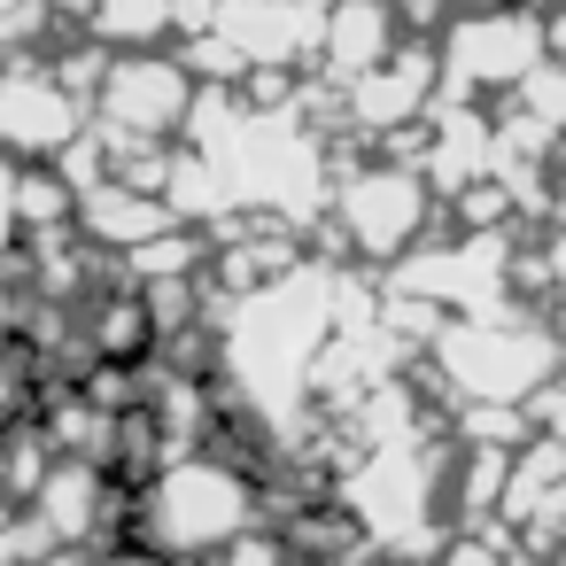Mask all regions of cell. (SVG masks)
I'll list each match as a JSON object with an SVG mask.
<instances>
[{"label": "cell", "instance_id": "obj_22", "mask_svg": "<svg viewBox=\"0 0 566 566\" xmlns=\"http://www.w3.org/2000/svg\"><path fill=\"white\" fill-rule=\"evenodd\" d=\"M48 9H55V17H71V24H94L102 0H48Z\"/></svg>", "mask_w": 566, "mask_h": 566}, {"label": "cell", "instance_id": "obj_21", "mask_svg": "<svg viewBox=\"0 0 566 566\" xmlns=\"http://www.w3.org/2000/svg\"><path fill=\"white\" fill-rule=\"evenodd\" d=\"M17 411H24V373H17L9 357H0V427H9Z\"/></svg>", "mask_w": 566, "mask_h": 566}, {"label": "cell", "instance_id": "obj_26", "mask_svg": "<svg viewBox=\"0 0 566 566\" xmlns=\"http://www.w3.org/2000/svg\"><path fill=\"white\" fill-rule=\"evenodd\" d=\"M558 179H566V140H558Z\"/></svg>", "mask_w": 566, "mask_h": 566}, {"label": "cell", "instance_id": "obj_14", "mask_svg": "<svg viewBox=\"0 0 566 566\" xmlns=\"http://www.w3.org/2000/svg\"><path fill=\"white\" fill-rule=\"evenodd\" d=\"M109 55H148L179 32V0H102L94 24H86Z\"/></svg>", "mask_w": 566, "mask_h": 566}, {"label": "cell", "instance_id": "obj_9", "mask_svg": "<svg viewBox=\"0 0 566 566\" xmlns=\"http://www.w3.org/2000/svg\"><path fill=\"white\" fill-rule=\"evenodd\" d=\"M434 78H442V55L396 48L380 71H365V78L342 86V117H349L357 133H411V125H427V109H434Z\"/></svg>", "mask_w": 566, "mask_h": 566}, {"label": "cell", "instance_id": "obj_10", "mask_svg": "<svg viewBox=\"0 0 566 566\" xmlns=\"http://www.w3.org/2000/svg\"><path fill=\"white\" fill-rule=\"evenodd\" d=\"M210 32H226L249 71H295L318 55L326 9H311V0H226Z\"/></svg>", "mask_w": 566, "mask_h": 566}, {"label": "cell", "instance_id": "obj_3", "mask_svg": "<svg viewBox=\"0 0 566 566\" xmlns=\"http://www.w3.org/2000/svg\"><path fill=\"white\" fill-rule=\"evenodd\" d=\"M427 357H434V380H442L450 411H465V403H535L558 380V334H551V318H535L520 303L442 318Z\"/></svg>", "mask_w": 566, "mask_h": 566}, {"label": "cell", "instance_id": "obj_20", "mask_svg": "<svg viewBox=\"0 0 566 566\" xmlns=\"http://www.w3.org/2000/svg\"><path fill=\"white\" fill-rule=\"evenodd\" d=\"M24 241V218H17V164L0 156V256Z\"/></svg>", "mask_w": 566, "mask_h": 566}, {"label": "cell", "instance_id": "obj_25", "mask_svg": "<svg viewBox=\"0 0 566 566\" xmlns=\"http://www.w3.org/2000/svg\"><path fill=\"white\" fill-rule=\"evenodd\" d=\"M9 9H32V0H0V17H9Z\"/></svg>", "mask_w": 566, "mask_h": 566}, {"label": "cell", "instance_id": "obj_8", "mask_svg": "<svg viewBox=\"0 0 566 566\" xmlns=\"http://www.w3.org/2000/svg\"><path fill=\"white\" fill-rule=\"evenodd\" d=\"M195 94H202V78H195L179 55H164V48H148V55H109V71H102V86H94V125L117 133V140L164 148V140H187Z\"/></svg>", "mask_w": 566, "mask_h": 566}, {"label": "cell", "instance_id": "obj_7", "mask_svg": "<svg viewBox=\"0 0 566 566\" xmlns=\"http://www.w3.org/2000/svg\"><path fill=\"white\" fill-rule=\"evenodd\" d=\"M334 226L365 264H403L434 226V187L419 164H365L334 179Z\"/></svg>", "mask_w": 566, "mask_h": 566}, {"label": "cell", "instance_id": "obj_6", "mask_svg": "<svg viewBox=\"0 0 566 566\" xmlns=\"http://www.w3.org/2000/svg\"><path fill=\"white\" fill-rule=\"evenodd\" d=\"M442 86L450 102H481V94H512L527 71L551 63V24L512 0V9H465L458 24H442Z\"/></svg>", "mask_w": 566, "mask_h": 566}, {"label": "cell", "instance_id": "obj_5", "mask_svg": "<svg viewBox=\"0 0 566 566\" xmlns=\"http://www.w3.org/2000/svg\"><path fill=\"white\" fill-rule=\"evenodd\" d=\"M94 133V102L63 78L55 55H0V156L63 164Z\"/></svg>", "mask_w": 566, "mask_h": 566}, {"label": "cell", "instance_id": "obj_12", "mask_svg": "<svg viewBox=\"0 0 566 566\" xmlns=\"http://www.w3.org/2000/svg\"><path fill=\"white\" fill-rule=\"evenodd\" d=\"M396 48H403V24H396L388 0H334V9H326L318 63H326V78H334V86H349V78L380 71Z\"/></svg>", "mask_w": 566, "mask_h": 566}, {"label": "cell", "instance_id": "obj_13", "mask_svg": "<svg viewBox=\"0 0 566 566\" xmlns=\"http://www.w3.org/2000/svg\"><path fill=\"white\" fill-rule=\"evenodd\" d=\"M179 218H171V202L164 195H148V187H125V179H109V187H94V195H78V233L94 241V249H117V256H133V249H148V241H164Z\"/></svg>", "mask_w": 566, "mask_h": 566}, {"label": "cell", "instance_id": "obj_17", "mask_svg": "<svg viewBox=\"0 0 566 566\" xmlns=\"http://www.w3.org/2000/svg\"><path fill=\"white\" fill-rule=\"evenodd\" d=\"M210 566H295V543H287L280 527H264V520H256V527H249V535H233Z\"/></svg>", "mask_w": 566, "mask_h": 566}, {"label": "cell", "instance_id": "obj_27", "mask_svg": "<svg viewBox=\"0 0 566 566\" xmlns=\"http://www.w3.org/2000/svg\"><path fill=\"white\" fill-rule=\"evenodd\" d=\"M311 9H334V0H311Z\"/></svg>", "mask_w": 566, "mask_h": 566}, {"label": "cell", "instance_id": "obj_24", "mask_svg": "<svg viewBox=\"0 0 566 566\" xmlns=\"http://www.w3.org/2000/svg\"><path fill=\"white\" fill-rule=\"evenodd\" d=\"M465 9H512V0H465Z\"/></svg>", "mask_w": 566, "mask_h": 566}, {"label": "cell", "instance_id": "obj_11", "mask_svg": "<svg viewBox=\"0 0 566 566\" xmlns=\"http://www.w3.org/2000/svg\"><path fill=\"white\" fill-rule=\"evenodd\" d=\"M117 504H125V496H109L102 458H55V465H48V481L32 489V512L48 520V535H55V543H94V535H102V520H109Z\"/></svg>", "mask_w": 566, "mask_h": 566}, {"label": "cell", "instance_id": "obj_16", "mask_svg": "<svg viewBox=\"0 0 566 566\" xmlns=\"http://www.w3.org/2000/svg\"><path fill=\"white\" fill-rule=\"evenodd\" d=\"M504 102H512V117H520V125H535L543 140H566V63H558V55H551L543 71H527Z\"/></svg>", "mask_w": 566, "mask_h": 566}, {"label": "cell", "instance_id": "obj_1", "mask_svg": "<svg viewBox=\"0 0 566 566\" xmlns=\"http://www.w3.org/2000/svg\"><path fill=\"white\" fill-rule=\"evenodd\" d=\"M334 334H342V318H334V272L326 264H295V272H280L272 287H256V295H241L226 311L218 357L249 388L256 411H287L311 388V365H318V349Z\"/></svg>", "mask_w": 566, "mask_h": 566}, {"label": "cell", "instance_id": "obj_18", "mask_svg": "<svg viewBox=\"0 0 566 566\" xmlns=\"http://www.w3.org/2000/svg\"><path fill=\"white\" fill-rule=\"evenodd\" d=\"M388 9H396V24H403V32H442L458 0H388Z\"/></svg>", "mask_w": 566, "mask_h": 566}, {"label": "cell", "instance_id": "obj_4", "mask_svg": "<svg viewBox=\"0 0 566 566\" xmlns=\"http://www.w3.org/2000/svg\"><path fill=\"white\" fill-rule=\"evenodd\" d=\"M434 465H427V442H403V450H365V465L342 481V504L365 535V551H388V558H419V551H442V535L427 527V504H434Z\"/></svg>", "mask_w": 566, "mask_h": 566}, {"label": "cell", "instance_id": "obj_23", "mask_svg": "<svg viewBox=\"0 0 566 566\" xmlns=\"http://www.w3.org/2000/svg\"><path fill=\"white\" fill-rule=\"evenodd\" d=\"M342 566H403V558H388V551H349Z\"/></svg>", "mask_w": 566, "mask_h": 566}, {"label": "cell", "instance_id": "obj_15", "mask_svg": "<svg viewBox=\"0 0 566 566\" xmlns=\"http://www.w3.org/2000/svg\"><path fill=\"white\" fill-rule=\"evenodd\" d=\"M156 311H148V295L133 287V295H109L102 311H94V357L102 365H140L148 349H156Z\"/></svg>", "mask_w": 566, "mask_h": 566}, {"label": "cell", "instance_id": "obj_19", "mask_svg": "<svg viewBox=\"0 0 566 566\" xmlns=\"http://www.w3.org/2000/svg\"><path fill=\"white\" fill-rule=\"evenodd\" d=\"M527 419H535V434H551V442H566V380H551L535 403H527Z\"/></svg>", "mask_w": 566, "mask_h": 566}, {"label": "cell", "instance_id": "obj_2", "mask_svg": "<svg viewBox=\"0 0 566 566\" xmlns=\"http://www.w3.org/2000/svg\"><path fill=\"white\" fill-rule=\"evenodd\" d=\"M264 520V496H256V473L218 458V450H171L148 489L133 496V535L140 551L156 558H218L233 535H249Z\"/></svg>", "mask_w": 566, "mask_h": 566}]
</instances>
